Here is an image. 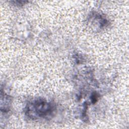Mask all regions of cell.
Listing matches in <instances>:
<instances>
[{"label": "cell", "mask_w": 129, "mask_h": 129, "mask_svg": "<svg viewBox=\"0 0 129 129\" xmlns=\"http://www.w3.org/2000/svg\"><path fill=\"white\" fill-rule=\"evenodd\" d=\"M36 116L39 117L45 116L49 114L51 109L50 105L47 102L43 101H36L32 104Z\"/></svg>", "instance_id": "obj_1"}]
</instances>
